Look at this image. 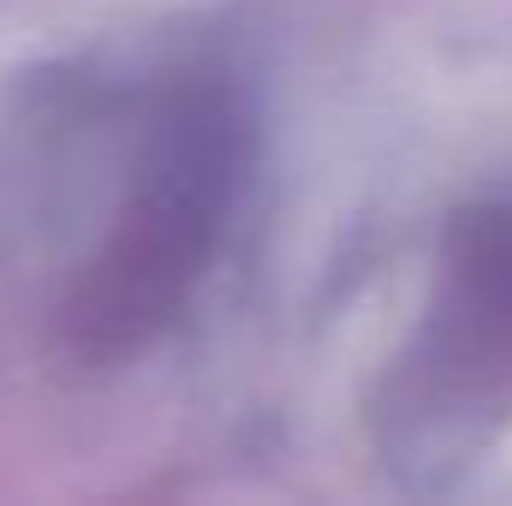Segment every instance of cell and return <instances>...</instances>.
<instances>
[{
  "mask_svg": "<svg viewBox=\"0 0 512 506\" xmlns=\"http://www.w3.org/2000/svg\"><path fill=\"white\" fill-rule=\"evenodd\" d=\"M441 328V346H453L459 358L453 370L471 381L512 376V203L465 227Z\"/></svg>",
  "mask_w": 512,
  "mask_h": 506,
  "instance_id": "2",
  "label": "cell"
},
{
  "mask_svg": "<svg viewBox=\"0 0 512 506\" xmlns=\"http://www.w3.org/2000/svg\"><path fill=\"white\" fill-rule=\"evenodd\" d=\"M233 167H239L233 114H221L215 102H185L167 120V131L149 149L126 221L84 292V322L102 340L120 346L173 310V298L197 274L203 245L215 239V221L233 191Z\"/></svg>",
  "mask_w": 512,
  "mask_h": 506,
  "instance_id": "1",
  "label": "cell"
}]
</instances>
